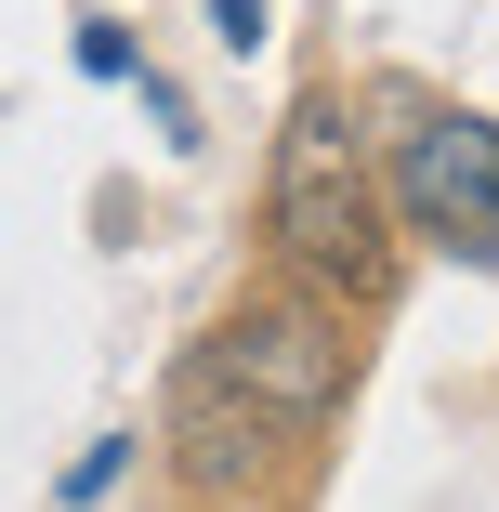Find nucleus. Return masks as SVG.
I'll return each mask as SVG.
<instances>
[{
	"mask_svg": "<svg viewBox=\"0 0 499 512\" xmlns=\"http://www.w3.org/2000/svg\"><path fill=\"white\" fill-rule=\"evenodd\" d=\"M263 250L289 289H316L342 302V316H368V302L394 289V263H408V237H394V184L355 132V106L316 79V92H289V119H276V158H263Z\"/></svg>",
	"mask_w": 499,
	"mask_h": 512,
	"instance_id": "nucleus-1",
	"label": "nucleus"
},
{
	"mask_svg": "<svg viewBox=\"0 0 499 512\" xmlns=\"http://www.w3.org/2000/svg\"><path fill=\"white\" fill-rule=\"evenodd\" d=\"M211 368L263 407L276 434H329V421H342V394H355V316L276 276V289H250L237 316L211 329Z\"/></svg>",
	"mask_w": 499,
	"mask_h": 512,
	"instance_id": "nucleus-2",
	"label": "nucleus"
},
{
	"mask_svg": "<svg viewBox=\"0 0 499 512\" xmlns=\"http://www.w3.org/2000/svg\"><path fill=\"white\" fill-rule=\"evenodd\" d=\"M394 237H434L460 263H499V119H460V106H421L394 132Z\"/></svg>",
	"mask_w": 499,
	"mask_h": 512,
	"instance_id": "nucleus-3",
	"label": "nucleus"
},
{
	"mask_svg": "<svg viewBox=\"0 0 499 512\" xmlns=\"http://www.w3.org/2000/svg\"><path fill=\"white\" fill-rule=\"evenodd\" d=\"M276 421H263V407L211 368V355H184L171 368V460H184V486H263L276 473Z\"/></svg>",
	"mask_w": 499,
	"mask_h": 512,
	"instance_id": "nucleus-4",
	"label": "nucleus"
},
{
	"mask_svg": "<svg viewBox=\"0 0 499 512\" xmlns=\"http://www.w3.org/2000/svg\"><path fill=\"white\" fill-rule=\"evenodd\" d=\"M263 27H276V0H211V40H224V53H250Z\"/></svg>",
	"mask_w": 499,
	"mask_h": 512,
	"instance_id": "nucleus-5",
	"label": "nucleus"
}]
</instances>
